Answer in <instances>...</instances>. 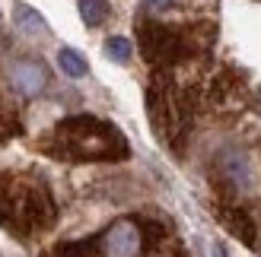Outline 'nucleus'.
Listing matches in <instances>:
<instances>
[{
  "mask_svg": "<svg viewBox=\"0 0 261 257\" xmlns=\"http://www.w3.org/2000/svg\"><path fill=\"white\" fill-rule=\"evenodd\" d=\"M13 19H16V29L25 32V35H48V22L42 19V13H35L29 4H16V10H13Z\"/></svg>",
  "mask_w": 261,
  "mask_h": 257,
  "instance_id": "obj_7",
  "label": "nucleus"
},
{
  "mask_svg": "<svg viewBox=\"0 0 261 257\" xmlns=\"http://www.w3.org/2000/svg\"><path fill=\"white\" fill-rule=\"evenodd\" d=\"M99 248L106 257H140L143 251V235L134 219H118L112 222L99 238Z\"/></svg>",
  "mask_w": 261,
  "mask_h": 257,
  "instance_id": "obj_4",
  "label": "nucleus"
},
{
  "mask_svg": "<svg viewBox=\"0 0 261 257\" xmlns=\"http://www.w3.org/2000/svg\"><path fill=\"white\" fill-rule=\"evenodd\" d=\"M220 172H223V178L236 190H249V184H252V165H249V156H245L242 149H226L223 156H220Z\"/></svg>",
  "mask_w": 261,
  "mask_h": 257,
  "instance_id": "obj_6",
  "label": "nucleus"
},
{
  "mask_svg": "<svg viewBox=\"0 0 261 257\" xmlns=\"http://www.w3.org/2000/svg\"><path fill=\"white\" fill-rule=\"evenodd\" d=\"M140 51L153 67L169 70L185 60H194V54L207 51L211 35H198V29H175V25H160V22H140Z\"/></svg>",
  "mask_w": 261,
  "mask_h": 257,
  "instance_id": "obj_2",
  "label": "nucleus"
},
{
  "mask_svg": "<svg viewBox=\"0 0 261 257\" xmlns=\"http://www.w3.org/2000/svg\"><path fill=\"white\" fill-rule=\"evenodd\" d=\"M45 67L42 63H35V60H16L10 67V83H13V89H16L19 95H38L45 89Z\"/></svg>",
  "mask_w": 261,
  "mask_h": 257,
  "instance_id": "obj_5",
  "label": "nucleus"
},
{
  "mask_svg": "<svg viewBox=\"0 0 261 257\" xmlns=\"http://www.w3.org/2000/svg\"><path fill=\"white\" fill-rule=\"evenodd\" d=\"M80 4V19L86 25H102L109 19V0H76Z\"/></svg>",
  "mask_w": 261,
  "mask_h": 257,
  "instance_id": "obj_9",
  "label": "nucleus"
},
{
  "mask_svg": "<svg viewBox=\"0 0 261 257\" xmlns=\"http://www.w3.org/2000/svg\"><path fill=\"white\" fill-rule=\"evenodd\" d=\"M58 67L70 76V80H80V76H86V60H83V54L80 51H73V48H61L58 51Z\"/></svg>",
  "mask_w": 261,
  "mask_h": 257,
  "instance_id": "obj_8",
  "label": "nucleus"
},
{
  "mask_svg": "<svg viewBox=\"0 0 261 257\" xmlns=\"http://www.w3.org/2000/svg\"><path fill=\"white\" fill-rule=\"evenodd\" d=\"M169 4H172V0H143V7L150 13H163V10H169Z\"/></svg>",
  "mask_w": 261,
  "mask_h": 257,
  "instance_id": "obj_11",
  "label": "nucleus"
},
{
  "mask_svg": "<svg viewBox=\"0 0 261 257\" xmlns=\"http://www.w3.org/2000/svg\"><path fill=\"white\" fill-rule=\"evenodd\" d=\"M48 219H51V203L45 197V190L29 187L22 194H16L7 178H0V222L16 229L19 222L45 226Z\"/></svg>",
  "mask_w": 261,
  "mask_h": 257,
  "instance_id": "obj_3",
  "label": "nucleus"
},
{
  "mask_svg": "<svg viewBox=\"0 0 261 257\" xmlns=\"http://www.w3.org/2000/svg\"><path fill=\"white\" fill-rule=\"evenodd\" d=\"M48 152L61 159H124L127 156V140L115 124L93 118V114H73L64 118L55 134H51Z\"/></svg>",
  "mask_w": 261,
  "mask_h": 257,
  "instance_id": "obj_1",
  "label": "nucleus"
},
{
  "mask_svg": "<svg viewBox=\"0 0 261 257\" xmlns=\"http://www.w3.org/2000/svg\"><path fill=\"white\" fill-rule=\"evenodd\" d=\"M130 42L127 38H121V35H112L109 42H106V54L112 57V60H118V63H124V60H130Z\"/></svg>",
  "mask_w": 261,
  "mask_h": 257,
  "instance_id": "obj_10",
  "label": "nucleus"
}]
</instances>
